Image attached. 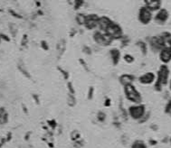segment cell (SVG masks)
I'll use <instances>...</instances> for the list:
<instances>
[{"mask_svg":"<svg viewBox=\"0 0 171 148\" xmlns=\"http://www.w3.org/2000/svg\"><path fill=\"white\" fill-rule=\"evenodd\" d=\"M144 6L148 7L150 11L155 12L161 8L162 0H143Z\"/></svg>","mask_w":171,"mask_h":148,"instance_id":"13","label":"cell"},{"mask_svg":"<svg viewBox=\"0 0 171 148\" xmlns=\"http://www.w3.org/2000/svg\"><path fill=\"white\" fill-rule=\"evenodd\" d=\"M85 5V0H73V10L74 11H79L81 10L83 6Z\"/></svg>","mask_w":171,"mask_h":148,"instance_id":"18","label":"cell"},{"mask_svg":"<svg viewBox=\"0 0 171 148\" xmlns=\"http://www.w3.org/2000/svg\"><path fill=\"white\" fill-rule=\"evenodd\" d=\"M168 18H169V13H168V11L166 8L158 9L157 11L156 15L153 17L155 23H157V24H160V26H162V24H165L167 22Z\"/></svg>","mask_w":171,"mask_h":148,"instance_id":"8","label":"cell"},{"mask_svg":"<svg viewBox=\"0 0 171 148\" xmlns=\"http://www.w3.org/2000/svg\"><path fill=\"white\" fill-rule=\"evenodd\" d=\"M150 46L154 52H160L164 48V39L161 35L152 36L150 39Z\"/></svg>","mask_w":171,"mask_h":148,"instance_id":"9","label":"cell"},{"mask_svg":"<svg viewBox=\"0 0 171 148\" xmlns=\"http://www.w3.org/2000/svg\"><path fill=\"white\" fill-rule=\"evenodd\" d=\"M58 68V70H59V71L61 72V73H62L63 74V76L67 80L68 78H69V72L67 71V70H64V69H62V68H61V67H57Z\"/></svg>","mask_w":171,"mask_h":148,"instance_id":"28","label":"cell"},{"mask_svg":"<svg viewBox=\"0 0 171 148\" xmlns=\"http://www.w3.org/2000/svg\"><path fill=\"white\" fill-rule=\"evenodd\" d=\"M56 50L59 52L60 54H62L64 50H65V41L64 40H61L58 42V43L56 44Z\"/></svg>","mask_w":171,"mask_h":148,"instance_id":"20","label":"cell"},{"mask_svg":"<svg viewBox=\"0 0 171 148\" xmlns=\"http://www.w3.org/2000/svg\"><path fill=\"white\" fill-rule=\"evenodd\" d=\"M2 43V40H1V38H0V43Z\"/></svg>","mask_w":171,"mask_h":148,"instance_id":"37","label":"cell"},{"mask_svg":"<svg viewBox=\"0 0 171 148\" xmlns=\"http://www.w3.org/2000/svg\"><path fill=\"white\" fill-rule=\"evenodd\" d=\"M169 79V69L166 64L160 66V70L157 71V77L155 80V89L157 90H161L163 86H166L168 83Z\"/></svg>","mask_w":171,"mask_h":148,"instance_id":"3","label":"cell"},{"mask_svg":"<svg viewBox=\"0 0 171 148\" xmlns=\"http://www.w3.org/2000/svg\"><path fill=\"white\" fill-rule=\"evenodd\" d=\"M82 52H83L85 54H87V55H91V54L92 53V49L90 46L85 45V46H83V48H82Z\"/></svg>","mask_w":171,"mask_h":148,"instance_id":"25","label":"cell"},{"mask_svg":"<svg viewBox=\"0 0 171 148\" xmlns=\"http://www.w3.org/2000/svg\"><path fill=\"white\" fill-rule=\"evenodd\" d=\"M80 61H81V64L82 65V67L86 70H89V67H88V65H87V63H86V61H84V60H82V59H80Z\"/></svg>","mask_w":171,"mask_h":148,"instance_id":"31","label":"cell"},{"mask_svg":"<svg viewBox=\"0 0 171 148\" xmlns=\"http://www.w3.org/2000/svg\"><path fill=\"white\" fill-rule=\"evenodd\" d=\"M97 118L100 122H104L105 119H106V114L104 112H102V111H100V112H98Z\"/></svg>","mask_w":171,"mask_h":148,"instance_id":"24","label":"cell"},{"mask_svg":"<svg viewBox=\"0 0 171 148\" xmlns=\"http://www.w3.org/2000/svg\"><path fill=\"white\" fill-rule=\"evenodd\" d=\"M109 58L112 60V63L114 66L118 65L121 60V52L119 48H112L109 51Z\"/></svg>","mask_w":171,"mask_h":148,"instance_id":"12","label":"cell"},{"mask_svg":"<svg viewBox=\"0 0 171 148\" xmlns=\"http://www.w3.org/2000/svg\"><path fill=\"white\" fill-rule=\"evenodd\" d=\"M123 90L126 98L130 102L133 104H140L142 102V96L133 83L123 86Z\"/></svg>","mask_w":171,"mask_h":148,"instance_id":"1","label":"cell"},{"mask_svg":"<svg viewBox=\"0 0 171 148\" xmlns=\"http://www.w3.org/2000/svg\"><path fill=\"white\" fill-rule=\"evenodd\" d=\"M136 45L139 47V49L140 50V52L142 53L143 55H146L147 53H148V46H147V43L143 41H138L136 43Z\"/></svg>","mask_w":171,"mask_h":148,"instance_id":"17","label":"cell"},{"mask_svg":"<svg viewBox=\"0 0 171 148\" xmlns=\"http://www.w3.org/2000/svg\"><path fill=\"white\" fill-rule=\"evenodd\" d=\"M166 112L167 113H171V100H169V102L167 103V105L166 107Z\"/></svg>","mask_w":171,"mask_h":148,"instance_id":"32","label":"cell"},{"mask_svg":"<svg viewBox=\"0 0 171 148\" xmlns=\"http://www.w3.org/2000/svg\"><path fill=\"white\" fill-rule=\"evenodd\" d=\"M153 19V12L150 11L148 7L142 6L140 7L138 12V20L143 26H148L151 23Z\"/></svg>","mask_w":171,"mask_h":148,"instance_id":"6","label":"cell"},{"mask_svg":"<svg viewBox=\"0 0 171 148\" xmlns=\"http://www.w3.org/2000/svg\"><path fill=\"white\" fill-rule=\"evenodd\" d=\"M93 90H94L93 87H91L89 90V100H92L93 97Z\"/></svg>","mask_w":171,"mask_h":148,"instance_id":"33","label":"cell"},{"mask_svg":"<svg viewBox=\"0 0 171 148\" xmlns=\"http://www.w3.org/2000/svg\"><path fill=\"white\" fill-rule=\"evenodd\" d=\"M104 33H106L113 41H119L121 37L124 35L123 28L121 27L119 23L115 21H113L111 23V26L107 28V30Z\"/></svg>","mask_w":171,"mask_h":148,"instance_id":"4","label":"cell"},{"mask_svg":"<svg viewBox=\"0 0 171 148\" xmlns=\"http://www.w3.org/2000/svg\"><path fill=\"white\" fill-rule=\"evenodd\" d=\"M160 59L164 64L171 60V47H164L160 51Z\"/></svg>","mask_w":171,"mask_h":148,"instance_id":"14","label":"cell"},{"mask_svg":"<svg viewBox=\"0 0 171 148\" xmlns=\"http://www.w3.org/2000/svg\"><path fill=\"white\" fill-rule=\"evenodd\" d=\"M68 88H69V90H72V91H71V92H72V94L74 93V90H73L72 85V83H71V82H68Z\"/></svg>","mask_w":171,"mask_h":148,"instance_id":"34","label":"cell"},{"mask_svg":"<svg viewBox=\"0 0 171 148\" xmlns=\"http://www.w3.org/2000/svg\"><path fill=\"white\" fill-rule=\"evenodd\" d=\"M41 47H42V49H44V51H48L49 48H50V46H49L48 43L46 41H44V40L41 42Z\"/></svg>","mask_w":171,"mask_h":148,"instance_id":"29","label":"cell"},{"mask_svg":"<svg viewBox=\"0 0 171 148\" xmlns=\"http://www.w3.org/2000/svg\"><path fill=\"white\" fill-rule=\"evenodd\" d=\"M0 38H1L2 42L4 41V42H7L8 43V42L11 41L10 37L7 34H6V33H0Z\"/></svg>","mask_w":171,"mask_h":148,"instance_id":"27","label":"cell"},{"mask_svg":"<svg viewBox=\"0 0 171 148\" xmlns=\"http://www.w3.org/2000/svg\"><path fill=\"white\" fill-rule=\"evenodd\" d=\"M113 22V20L109 17L107 16H100L99 19V23H98V30H100L102 32H105L107 28L111 26V23Z\"/></svg>","mask_w":171,"mask_h":148,"instance_id":"11","label":"cell"},{"mask_svg":"<svg viewBox=\"0 0 171 148\" xmlns=\"http://www.w3.org/2000/svg\"><path fill=\"white\" fill-rule=\"evenodd\" d=\"M138 80L140 84L150 85V84H152L156 80V75L153 72H146L139 77Z\"/></svg>","mask_w":171,"mask_h":148,"instance_id":"10","label":"cell"},{"mask_svg":"<svg viewBox=\"0 0 171 148\" xmlns=\"http://www.w3.org/2000/svg\"><path fill=\"white\" fill-rule=\"evenodd\" d=\"M85 16H86V14L82 13V12H78V13L75 15L74 20H75V23H77L78 26H83L84 21H85Z\"/></svg>","mask_w":171,"mask_h":148,"instance_id":"16","label":"cell"},{"mask_svg":"<svg viewBox=\"0 0 171 148\" xmlns=\"http://www.w3.org/2000/svg\"><path fill=\"white\" fill-rule=\"evenodd\" d=\"M8 12H9V14H10L12 16H14V17L17 18V19H22V18H23L21 15H19L18 13H16V11H14V10L9 9V10H8Z\"/></svg>","mask_w":171,"mask_h":148,"instance_id":"26","label":"cell"},{"mask_svg":"<svg viewBox=\"0 0 171 148\" xmlns=\"http://www.w3.org/2000/svg\"><path fill=\"white\" fill-rule=\"evenodd\" d=\"M136 80V77L133 74L130 73H123L119 77V81L122 86H126L128 84H132Z\"/></svg>","mask_w":171,"mask_h":148,"instance_id":"15","label":"cell"},{"mask_svg":"<svg viewBox=\"0 0 171 148\" xmlns=\"http://www.w3.org/2000/svg\"><path fill=\"white\" fill-rule=\"evenodd\" d=\"M121 58L123 59V60L125 61V63H133L134 60H135V58H134L131 54H129V53L124 54Z\"/></svg>","mask_w":171,"mask_h":148,"instance_id":"21","label":"cell"},{"mask_svg":"<svg viewBox=\"0 0 171 148\" xmlns=\"http://www.w3.org/2000/svg\"><path fill=\"white\" fill-rule=\"evenodd\" d=\"M146 114V107L141 103L134 104L128 108V115L134 120H140Z\"/></svg>","mask_w":171,"mask_h":148,"instance_id":"5","label":"cell"},{"mask_svg":"<svg viewBox=\"0 0 171 148\" xmlns=\"http://www.w3.org/2000/svg\"><path fill=\"white\" fill-rule=\"evenodd\" d=\"M99 19H100V16L98 14H95V13L86 14L84 24L82 27H84V29H86L87 31L97 30L98 23H99Z\"/></svg>","mask_w":171,"mask_h":148,"instance_id":"7","label":"cell"},{"mask_svg":"<svg viewBox=\"0 0 171 148\" xmlns=\"http://www.w3.org/2000/svg\"><path fill=\"white\" fill-rule=\"evenodd\" d=\"M9 31L11 33V34L13 35V36H16V33H17V28L16 26V24L14 23H9Z\"/></svg>","mask_w":171,"mask_h":148,"instance_id":"22","label":"cell"},{"mask_svg":"<svg viewBox=\"0 0 171 148\" xmlns=\"http://www.w3.org/2000/svg\"><path fill=\"white\" fill-rule=\"evenodd\" d=\"M170 143H171V138H170Z\"/></svg>","mask_w":171,"mask_h":148,"instance_id":"38","label":"cell"},{"mask_svg":"<svg viewBox=\"0 0 171 148\" xmlns=\"http://www.w3.org/2000/svg\"><path fill=\"white\" fill-rule=\"evenodd\" d=\"M130 148H148V147H147L145 142H143L142 140H135L132 143Z\"/></svg>","mask_w":171,"mask_h":148,"instance_id":"19","label":"cell"},{"mask_svg":"<svg viewBox=\"0 0 171 148\" xmlns=\"http://www.w3.org/2000/svg\"><path fill=\"white\" fill-rule=\"evenodd\" d=\"M92 40L96 45L99 47H109L113 43V40L106 33L100 30H94L92 33Z\"/></svg>","mask_w":171,"mask_h":148,"instance_id":"2","label":"cell"},{"mask_svg":"<svg viewBox=\"0 0 171 148\" xmlns=\"http://www.w3.org/2000/svg\"><path fill=\"white\" fill-rule=\"evenodd\" d=\"M169 89L171 90V79H170V82H169Z\"/></svg>","mask_w":171,"mask_h":148,"instance_id":"36","label":"cell"},{"mask_svg":"<svg viewBox=\"0 0 171 148\" xmlns=\"http://www.w3.org/2000/svg\"><path fill=\"white\" fill-rule=\"evenodd\" d=\"M18 69H19V70L23 73V74H24L26 77H28V78H30V75H29V73H28V71H27V70L24 68V66L23 65V64H18Z\"/></svg>","mask_w":171,"mask_h":148,"instance_id":"23","label":"cell"},{"mask_svg":"<svg viewBox=\"0 0 171 148\" xmlns=\"http://www.w3.org/2000/svg\"><path fill=\"white\" fill-rule=\"evenodd\" d=\"M27 43H28V37H27L26 34H24V35L23 36V38H22L21 45H22V46H26Z\"/></svg>","mask_w":171,"mask_h":148,"instance_id":"30","label":"cell"},{"mask_svg":"<svg viewBox=\"0 0 171 148\" xmlns=\"http://www.w3.org/2000/svg\"><path fill=\"white\" fill-rule=\"evenodd\" d=\"M66 1H67L69 6H73V0H66Z\"/></svg>","mask_w":171,"mask_h":148,"instance_id":"35","label":"cell"}]
</instances>
